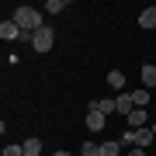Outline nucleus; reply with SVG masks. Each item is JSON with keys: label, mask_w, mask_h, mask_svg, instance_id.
<instances>
[{"label": "nucleus", "mask_w": 156, "mask_h": 156, "mask_svg": "<svg viewBox=\"0 0 156 156\" xmlns=\"http://www.w3.org/2000/svg\"><path fill=\"white\" fill-rule=\"evenodd\" d=\"M90 108L101 111V115H115V111H118V101H115V97H97V101H90Z\"/></svg>", "instance_id": "obj_4"}, {"label": "nucleus", "mask_w": 156, "mask_h": 156, "mask_svg": "<svg viewBox=\"0 0 156 156\" xmlns=\"http://www.w3.org/2000/svg\"><path fill=\"white\" fill-rule=\"evenodd\" d=\"M0 38H4V42H17V38H24V31L17 28L14 21H4V24H0Z\"/></svg>", "instance_id": "obj_5"}, {"label": "nucleus", "mask_w": 156, "mask_h": 156, "mask_svg": "<svg viewBox=\"0 0 156 156\" xmlns=\"http://www.w3.org/2000/svg\"><path fill=\"white\" fill-rule=\"evenodd\" d=\"M125 122H128V128H149V125H146V122H149V111H146V108H135Z\"/></svg>", "instance_id": "obj_6"}, {"label": "nucleus", "mask_w": 156, "mask_h": 156, "mask_svg": "<svg viewBox=\"0 0 156 156\" xmlns=\"http://www.w3.org/2000/svg\"><path fill=\"white\" fill-rule=\"evenodd\" d=\"M122 153V142H101V156H118Z\"/></svg>", "instance_id": "obj_14"}, {"label": "nucleus", "mask_w": 156, "mask_h": 156, "mask_svg": "<svg viewBox=\"0 0 156 156\" xmlns=\"http://www.w3.org/2000/svg\"><path fill=\"white\" fill-rule=\"evenodd\" d=\"M24 156H42V139H24Z\"/></svg>", "instance_id": "obj_11"}, {"label": "nucleus", "mask_w": 156, "mask_h": 156, "mask_svg": "<svg viewBox=\"0 0 156 156\" xmlns=\"http://www.w3.org/2000/svg\"><path fill=\"white\" fill-rule=\"evenodd\" d=\"M149 128H153V135H156V122H153V125H149Z\"/></svg>", "instance_id": "obj_20"}, {"label": "nucleus", "mask_w": 156, "mask_h": 156, "mask_svg": "<svg viewBox=\"0 0 156 156\" xmlns=\"http://www.w3.org/2000/svg\"><path fill=\"white\" fill-rule=\"evenodd\" d=\"M139 24L142 28H156V7H146V11L139 14Z\"/></svg>", "instance_id": "obj_10"}, {"label": "nucleus", "mask_w": 156, "mask_h": 156, "mask_svg": "<svg viewBox=\"0 0 156 156\" xmlns=\"http://www.w3.org/2000/svg\"><path fill=\"white\" fill-rule=\"evenodd\" d=\"M139 73H142V83H146V90H149V87H156V66H153V62H146Z\"/></svg>", "instance_id": "obj_9"}, {"label": "nucleus", "mask_w": 156, "mask_h": 156, "mask_svg": "<svg viewBox=\"0 0 156 156\" xmlns=\"http://www.w3.org/2000/svg\"><path fill=\"white\" fill-rule=\"evenodd\" d=\"M11 21L24 31V38H28V35H35L38 28H45V24H42V11H35V7H14Z\"/></svg>", "instance_id": "obj_1"}, {"label": "nucleus", "mask_w": 156, "mask_h": 156, "mask_svg": "<svg viewBox=\"0 0 156 156\" xmlns=\"http://www.w3.org/2000/svg\"><path fill=\"white\" fill-rule=\"evenodd\" d=\"M128 156H146V149H139V146H135V149H128Z\"/></svg>", "instance_id": "obj_18"}, {"label": "nucleus", "mask_w": 156, "mask_h": 156, "mask_svg": "<svg viewBox=\"0 0 156 156\" xmlns=\"http://www.w3.org/2000/svg\"><path fill=\"white\" fill-rule=\"evenodd\" d=\"M0 156H24V146H4Z\"/></svg>", "instance_id": "obj_17"}, {"label": "nucleus", "mask_w": 156, "mask_h": 156, "mask_svg": "<svg viewBox=\"0 0 156 156\" xmlns=\"http://www.w3.org/2000/svg\"><path fill=\"white\" fill-rule=\"evenodd\" d=\"M28 42L35 45V52H49V49H52V42H56V35H52V28L45 24V28H38L35 35H28Z\"/></svg>", "instance_id": "obj_3"}, {"label": "nucleus", "mask_w": 156, "mask_h": 156, "mask_svg": "<svg viewBox=\"0 0 156 156\" xmlns=\"http://www.w3.org/2000/svg\"><path fill=\"white\" fill-rule=\"evenodd\" d=\"M104 118H108V115H101V111H94V108H90V111H87V128H90V132H101V128L108 125Z\"/></svg>", "instance_id": "obj_7"}, {"label": "nucleus", "mask_w": 156, "mask_h": 156, "mask_svg": "<svg viewBox=\"0 0 156 156\" xmlns=\"http://www.w3.org/2000/svg\"><path fill=\"white\" fill-rule=\"evenodd\" d=\"M132 101H135V108H146V104H149V94H146V87H142V90H132Z\"/></svg>", "instance_id": "obj_16"}, {"label": "nucleus", "mask_w": 156, "mask_h": 156, "mask_svg": "<svg viewBox=\"0 0 156 156\" xmlns=\"http://www.w3.org/2000/svg\"><path fill=\"white\" fill-rule=\"evenodd\" d=\"M42 11H49V14H62V11H66V4H62V0H45Z\"/></svg>", "instance_id": "obj_15"}, {"label": "nucleus", "mask_w": 156, "mask_h": 156, "mask_svg": "<svg viewBox=\"0 0 156 156\" xmlns=\"http://www.w3.org/2000/svg\"><path fill=\"white\" fill-rule=\"evenodd\" d=\"M115 101H118V115H125V118H128V115L135 111V101H132V94H118Z\"/></svg>", "instance_id": "obj_8"}, {"label": "nucleus", "mask_w": 156, "mask_h": 156, "mask_svg": "<svg viewBox=\"0 0 156 156\" xmlns=\"http://www.w3.org/2000/svg\"><path fill=\"white\" fill-rule=\"evenodd\" d=\"M153 142H156L153 128H128V132L122 135V146H139V149H149Z\"/></svg>", "instance_id": "obj_2"}, {"label": "nucleus", "mask_w": 156, "mask_h": 156, "mask_svg": "<svg viewBox=\"0 0 156 156\" xmlns=\"http://www.w3.org/2000/svg\"><path fill=\"white\" fill-rule=\"evenodd\" d=\"M80 156H101V142H94V139H87L83 146H80Z\"/></svg>", "instance_id": "obj_12"}, {"label": "nucleus", "mask_w": 156, "mask_h": 156, "mask_svg": "<svg viewBox=\"0 0 156 156\" xmlns=\"http://www.w3.org/2000/svg\"><path fill=\"white\" fill-rule=\"evenodd\" d=\"M108 83H111L115 90H122V87H125V73H122V69H111V73H108Z\"/></svg>", "instance_id": "obj_13"}, {"label": "nucleus", "mask_w": 156, "mask_h": 156, "mask_svg": "<svg viewBox=\"0 0 156 156\" xmlns=\"http://www.w3.org/2000/svg\"><path fill=\"white\" fill-rule=\"evenodd\" d=\"M52 156H73V153H66V149H56V153H52Z\"/></svg>", "instance_id": "obj_19"}]
</instances>
